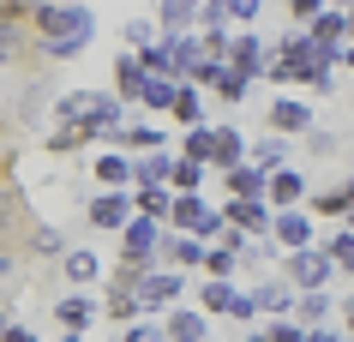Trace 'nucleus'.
I'll return each mask as SVG.
<instances>
[{
    "label": "nucleus",
    "instance_id": "obj_1",
    "mask_svg": "<svg viewBox=\"0 0 354 342\" xmlns=\"http://www.w3.org/2000/svg\"><path fill=\"white\" fill-rule=\"evenodd\" d=\"M30 30H37L42 60H78L96 37V19H91V6H78V0H37Z\"/></svg>",
    "mask_w": 354,
    "mask_h": 342
},
{
    "label": "nucleus",
    "instance_id": "obj_2",
    "mask_svg": "<svg viewBox=\"0 0 354 342\" xmlns=\"http://www.w3.org/2000/svg\"><path fill=\"white\" fill-rule=\"evenodd\" d=\"M162 234H168V222L162 216H150V210H138L132 205V216H127V228H120V265H156V247H162Z\"/></svg>",
    "mask_w": 354,
    "mask_h": 342
},
{
    "label": "nucleus",
    "instance_id": "obj_3",
    "mask_svg": "<svg viewBox=\"0 0 354 342\" xmlns=\"http://www.w3.org/2000/svg\"><path fill=\"white\" fill-rule=\"evenodd\" d=\"M282 276H288L295 288H324V283H336L342 270H336L330 247H324V240H313V247H295V252H282Z\"/></svg>",
    "mask_w": 354,
    "mask_h": 342
},
{
    "label": "nucleus",
    "instance_id": "obj_4",
    "mask_svg": "<svg viewBox=\"0 0 354 342\" xmlns=\"http://www.w3.org/2000/svg\"><path fill=\"white\" fill-rule=\"evenodd\" d=\"M180 294H187V270H180V265H150L145 276H138V301H145V312H168Z\"/></svg>",
    "mask_w": 354,
    "mask_h": 342
},
{
    "label": "nucleus",
    "instance_id": "obj_5",
    "mask_svg": "<svg viewBox=\"0 0 354 342\" xmlns=\"http://www.w3.org/2000/svg\"><path fill=\"white\" fill-rule=\"evenodd\" d=\"M127 216H132V187H102L91 205H84V222H91L96 234H120Z\"/></svg>",
    "mask_w": 354,
    "mask_h": 342
},
{
    "label": "nucleus",
    "instance_id": "obj_6",
    "mask_svg": "<svg viewBox=\"0 0 354 342\" xmlns=\"http://www.w3.org/2000/svg\"><path fill=\"white\" fill-rule=\"evenodd\" d=\"M324 228L313 222V210H300V205H282L277 216H270V240H277L282 252H295V247H313Z\"/></svg>",
    "mask_w": 354,
    "mask_h": 342
},
{
    "label": "nucleus",
    "instance_id": "obj_7",
    "mask_svg": "<svg viewBox=\"0 0 354 342\" xmlns=\"http://www.w3.org/2000/svg\"><path fill=\"white\" fill-rule=\"evenodd\" d=\"M24 234H30V205H24V192L0 174V247H19L24 252Z\"/></svg>",
    "mask_w": 354,
    "mask_h": 342
},
{
    "label": "nucleus",
    "instance_id": "obj_8",
    "mask_svg": "<svg viewBox=\"0 0 354 342\" xmlns=\"http://www.w3.org/2000/svg\"><path fill=\"white\" fill-rule=\"evenodd\" d=\"M264 60H270V42L259 37V30H234V37H228V66H241L246 78H264Z\"/></svg>",
    "mask_w": 354,
    "mask_h": 342
},
{
    "label": "nucleus",
    "instance_id": "obj_9",
    "mask_svg": "<svg viewBox=\"0 0 354 342\" xmlns=\"http://www.w3.org/2000/svg\"><path fill=\"white\" fill-rule=\"evenodd\" d=\"M264 120H270V133H288V138H306V133L318 126V120H313V108H306L300 96H277V102L264 108Z\"/></svg>",
    "mask_w": 354,
    "mask_h": 342
},
{
    "label": "nucleus",
    "instance_id": "obj_10",
    "mask_svg": "<svg viewBox=\"0 0 354 342\" xmlns=\"http://www.w3.org/2000/svg\"><path fill=\"white\" fill-rule=\"evenodd\" d=\"M55 319H60V330H84L91 336V324L102 319V301H91V288H73V294L55 301Z\"/></svg>",
    "mask_w": 354,
    "mask_h": 342
},
{
    "label": "nucleus",
    "instance_id": "obj_11",
    "mask_svg": "<svg viewBox=\"0 0 354 342\" xmlns=\"http://www.w3.org/2000/svg\"><path fill=\"white\" fill-rule=\"evenodd\" d=\"M30 48H37L30 19H6V12H0V66H24V60H30Z\"/></svg>",
    "mask_w": 354,
    "mask_h": 342
},
{
    "label": "nucleus",
    "instance_id": "obj_12",
    "mask_svg": "<svg viewBox=\"0 0 354 342\" xmlns=\"http://www.w3.org/2000/svg\"><path fill=\"white\" fill-rule=\"evenodd\" d=\"M96 138H102V133L78 114V120H55V133L42 138V151H48V156H73V151H84V144H96Z\"/></svg>",
    "mask_w": 354,
    "mask_h": 342
},
{
    "label": "nucleus",
    "instance_id": "obj_13",
    "mask_svg": "<svg viewBox=\"0 0 354 342\" xmlns=\"http://www.w3.org/2000/svg\"><path fill=\"white\" fill-rule=\"evenodd\" d=\"M162 330H168V342H205L210 336V312L205 306H168V319H162Z\"/></svg>",
    "mask_w": 354,
    "mask_h": 342
},
{
    "label": "nucleus",
    "instance_id": "obj_14",
    "mask_svg": "<svg viewBox=\"0 0 354 342\" xmlns=\"http://www.w3.org/2000/svg\"><path fill=\"white\" fill-rule=\"evenodd\" d=\"M114 91L127 96V102H145V91H150V66H145V55H138V48L114 55Z\"/></svg>",
    "mask_w": 354,
    "mask_h": 342
},
{
    "label": "nucleus",
    "instance_id": "obj_15",
    "mask_svg": "<svg viewBox=\"0 0 354 342\" xmlns=\"http://www.w3.org/2000/svg\"><path fill=\"white\" fill-rule=\"evenodd\" d=\"M223 216H228L234 228H246V234H270L277 205H270V198H223Z\"/></svg>",
    "mask_w": 354,
    "mask_h": 342
},
{
    "label": "nucleus",
    "instance_id": "obj_16",
    "mask_svg": "<svg viewBox=\"0 0 354 342\" xmlns=\"http://www.w3.org/2000/svg\"><path fill=\"white\" fill-rule=\"evenodd\" d=\"M264 187H270V169H259V162H234V169H223V192H228V198H264Z\"/></svg>",
    "mask_w": 354,
    "mask_h": 342
},
{
    "label": "nucleus",
    "instance_id": "obj_17",
    "mask_svg": "<svg viewBox=\"0 0 354 342\" xmlns=\"http://www.w3.org/2000/svg\"><path fill=\"white\" fill-rule=\"evenodd\" d=\"M168 174H174V151H138L132 156V187H168Z\"/></svg>",
    "mask_w": 354,
    "mask_h": 342
},
{
    "label": "nucleus",
    "instance_id": "obj_18",
    "mask_svg": "<svg viewBox=\"0 0 354 342\" xmlns=\"http://www.w3.org/2000/svg\"><path fill=\"white\" fill-rule=\"evenodd\" d=\"M60 276L73 288H91V283H102V258H96L91 247H66L60 252Z\"/></svg>",
    "mask_w": 354,
    "mask_h": 342
},
{
    "label": "nucleus",
    "instance_id": "obj_19",
    "mask_svg": "<svg viewBox=\"0 0 354 342\" xmlns=\"http://www.w3.org/2000/svg\"><path fill=\"white\" fill-rule=\"evenodd\" d=\"M91 174H96V187H132V151H96L91 156Z\"/></svg>",
    "mask_w": 354,
    "mask_h": 342
},
{
    "label": "nucleus",
    "instance_id": "obj_20",
    "mask_svg": "<svg viewBox=\"0 0 354 342\" xmlns=\"http://www.w3.org/2000/svg\"><path fill=\"white\" fill-rule=\"evenodd\" d=\"M252 301H259V312H264V319H277V312H295L300 288L288 283V276H277V283H259V288H252Z\"/></svg>",
    "mask_w": 354,
    "mask_h": 342
},
{
    "label": "nucleus",
    "instance_id": "obj_21",
    "mask_svg": "<svg viewBox=\"0 0 354 342\" xmlns=\"http://www.w3.org/2000/svg\"><path fill=\"white\" fill-rule=\"evenodd\" d=\"M348 205H354V180H336V187H324V192H306V210H313L318 222H324V216H348Z\"/></svg>",
    "mask_w": 354,
    "mask_h": 342
},
{
    "label": "nucleus",
    "instance_id": "obj_22",
    "mask_svg": "<svg viewBox=\"0 0 354 342\" xmlns=\"http://www.w3.org/2000/svg\"><path fill=\"white\" fill-rule=\"evenodd\" d=\"M264 198L270 205H306V174H295V169H270V187H264Z\"/></svg>",
    "mask_w": 354,
    "mask_h": 342
},
{
    "label": "nucleus",
    "instance_id": "obj_23",
    "mask_svg": "<svg viewBox=\"0 0 354 342\" xmlns=\"http://www.w3.org/2000/svg\"><path fill=\"white\" fill-rule=\"evenodd\" d=\"M205 192H174V210H168V228H180V234H198L205 222Z\"/></svg>",
    "mask_w": 354,
    "mask_h": 342
},
{
    "label": "nucleus",
    "instance_id": "obj_24",
    "mask_svg": "<svg viewBox=\"0 0 354 342\" xmlns=\"http://www.w3.org/2000/svg\"><path fill=\"white\" fill-rule=\"evenodd\" d=\"M66 252V234H60L55 222H30V234H24V258H60Z\"/></svg>",
    "mask_w": 354,
    "mask_h": 342
},
{
    "label": "nucleus",
    "instance_id": "obj_25",
    "mask_svg": "<svg viewBox=\"0 0 354 342\" xmlns=\"http://www.w3.org/2000/svg\"><path fill=\"white\" fill-rule=\"evenodd\" d=\"M198 306H205L210 319L228 312V306H234V276H205V270H198Z\"/></svg>",
    "mask_w": 354,
    "mask_h": 342
},
{
    "label": "nucleus",
    "instance_id": "obj_26",
    "mask_svg": "<svg viewBox=\"0 0 354 342\" xmlns=\"http://www.w3.org/2000/svg\"><path fill=\"white\" fill-rule=\"evenodd\" d=\"M234 162H246V133H234V126H216V144H210V169H234Z\"/></svg>",
    "mask_w": 354,
    "mask_h": 342
},
{
    "label": "nucleus",
    "instance_id": "obj_27",
    "mask_svg": "<svg viewBox=\"0 0 354 342\" xmlns=\"http://www.w3.org/2000/svg\"><path fill=\"white\" fill-rule=\"evenodd\" d=\"M330 312H336L330 288H300V301H295V319H300V324H324Z\"/></svg>",
    "mask_w": 354,
    "mask_h": 342
},
{
    "label": "nucleus",
    "instance_id": "obj_28",
    "mask_svg": "<svg viewBox=\"0 0 354 342\" xmlns=\"http://www.w3.org/2000/svg\"><path fill=\"white\" fill-rule=\"evenodd\" d=\"M174 96H180V78H174V73H150V91H145V102H138V108L168 114V108H174Z\"/></svg>",
    "mask_w": 354,
    "mask_h": 342
},
{
    "label": "nucleus",
    "instance_id": "obj_29",
    "mask_svg": "<svg viewBox=\"0 0 354 342\" xmlns=\"http://www.w3.org/2000/svg\"><path fill=\"white\" fill-rule=\"evenodd\" d=\"M174 120L180 126H192V120H205V84H192V78H180V96H174Z\"/></svg>",
    "mask_w": 354,
    "mask_h": 342
},
{
    "label": "nucleus",
    "instance_id": "obj_30",
    "mask_svg": "<svg viewBox=\"0 0 354 342\" xmlns=\"http://www.w3.org/2000/svg\"><path fill=\"white\" fill-rule=\"evenodd\" d=\"M246 84H252V78H246L241 66H223V78L210 84V96H216L223 108H241V102H246Z\"/></svg>",
    "mask_w": 354,
    "mask_h": 342
},
{
    "label": "nucleus",
    "instance_id": "obj_31",
    "mask_svg": "<svg viewBox=\"0 0 354 342\" xmlns=\"http://www.w3.org/2000/svg\"><path fill=\"white\" fill-rule=\"evenodd\" d=\"M205 169H210V162H198V156H174L168 187H174V192H205Z\"/></svg>",
    "mask_w": 354,
    "mask_h": 342
},
{
    "label": "nucleus",
    "instance_id": "obj_32",
    "mask_svg": "<svg viewBox=\"0 0 354 342\" xmlns=\"http://www.w3.org/2000/svg\"><path fill=\"white\" fill-rule=\"evenodd\" d=\"M246 156H252L259 169H282V156H288V133H277V138H252V144H246Z\"/></svg>",
    "mask_w": 354,
    "mask_h": 342
},
{
    "label": "nucleus",
    "instance_id": "obj_33",
    "mask_svg": "<svg viewBox=\"0 0 354 342\" xmlns=\"http://www.w3.org/2000/svg\"><path fill=\"white\" fill-rule=\"evenodd\" d=\"M132 205L168 222V210H174V187H132Z\"/></svg>",
    "mask_w": 354,
    "mask_h": 342
},
{
    "label": "nucleus",
    "instance_id": "obj_34",
    "mask_svg": "<svg viewBox=\"0 0 354 342\" xmlns=\"http://www.w3.org/2000/svg\"><path fill=\"white\" fill-rule=\"evenodd\" d=\"M156 24H162V30H192V24H198V6H187V0H162V6H156Z\"/></svg>",
    "mask_w": 354,
    "mask_h": 342
},
{
    "label": "nucleus",
    "instance_id": "obj_35",
    "mask_svg": "<svg viewBox=\"0 0 354 342\" xmlns=\"http://www.w3.org/2000/svg\"><path fill=\"white\" fill-rule=\"evenodd\" d=\"M241 270V252L228 247V240H210V252H205V276H234Z\"/></svg>",
    "mask_w": 354,
    "mask_h": 342
},
{
    "label": "nucleus",
    "instance_id": "obj_36",
    "mask_svg": "<svg viewBox=\"0 0 354 342\" xmlns=\"http://www.w3.org/2000/svg\"><path fill=\"white\" fill-rule=\"evenodd\" d=\"M210 144H216V126L192 120V126H187V138H180V156H198V162H210Z\"/></svg>",
    "mask_w": 354,
    "mask_h": 342
},
{
    "label": "nucleus",
    "instance_id": "obj_37",
    "mask_svg": "<svg viewBox=\"0 0 354 342\" xmlns=\"http://www.w3.org/2000/svg\"><path fill=\"white\" fill-rule=\"evenodd\" d=\"M318 240L330 247L336 270H342V276H354V228H342V234H318Z\"/></svg>",
    "mask_w": 354,
    "mask_h": 342
},
{
    "label": "nucleus",
    "instance_id": "obj_38",
    "mask_svg": "<svg viewBox=\"0 0 354 342\" xmlns=\"http://www.w3.org/2000/svg\"><path fill=\"white\" fill-rule=\"evenodd\" d=\"M216 24H234V6L228 0H205L198 6V30H216Z\"/></svg>",
    "mask_w": 354,
    "mask_h": 342
},
{
    "label": "nucleus",
    "instance_id": "obj_39",
    "mask_svg": "<svg viewBox=\"0 0 354 342\" xmlns=\"http://www.w3.org/2000/svg\"><path fill=\"white\" fill-rule=\"evenodd\" d=\"M127 342H156V336H168L162 324H150V319H127V330H120Z\"/></svg>",
    "mask_w": 354,
    "mask_h": 342
},
{
    "label": "nucleus",
    "instance_id": "obj_40",
    "mask_svg": "<svg viewBox=\"0 0 354 342\" xmlns=\"http://www.w3.org/2000/svg\"><path fill=\"white\" fill-rule=\"evenodd\" d=\"M162 37V24H150V19H138V24H127V42L132 48H150V42Z\"/></svg>",
    "mask_w": 354,
    "mask_h": 342
},
{
    "label": "nucleus",
    "instance_id": "obj_41",
    "mask_svg": "<svg viewBox=\"0 0 354 342\" xmlns=\"http://www.w3.org/2000/svg\"><path fill=\"white\" fill-rule=\"evenodd\" d=\"M282 6H288V19H295V24H313L318 12H324V0H282Z\"/></svg>",
    "mask_w": 354,
    "mask_h": 342
},
{
    "label": "nucleus",
    "instance_id": "obj_42",
    "mask_svg": "<svg viewBox=\"0 0 354 342\" xmlns=\"http://www.w3.org/2000/svg\"><path fill=\"white\" fill-rule=\"evenodd\" d=\"M19 265H24V252H19V247H0V288H12Z\"/></svg>",
    "mask_w": 354,
    "mask_h": 342
},
{
    "label": "nucleus",
    "instance_id": "obj_43",
    "mask_svg": "<svg viewBox=\"0 0 354 342\" xmlns=\"http://www.w3.org/2000/svg\"><path fill=\"white\" fill-rule=\"evenodd\" d=\"M228 6H234V24H252L264 12V0H228Z\"/></svg>",
    "mask_w": 354,
    "mask_h": 342
},
{
    "label": "nucleus",
    "instance_id": "obj_44",
    "mask_svg": "<svg viewBox=\"0 0 354 342\" xmlns=\"http://www.w3.org/2000/svg\"><path fill=\"white\" fill-rule=\"evenodd\" d=\"M306 151H313V156H330V151H336V138H330V133H318V126H313V133H306Z\"/></svg>",
    "mask_w": 354,
    "mask_h": 342
},
{
    "label": "nucleus",
    "instance_id": "obj_45",
    "mask_svg": "<svg viewBox=\"0 0 354 342\" xmlns=\"http://www.w3.org/2000/svg\"><path fill=\"white\" fill-rule=\"evenodd\" d=\"M0 12H6V19H30V12H37V0H0Z\"/></svg>",
    "mask_w": 354,
    "mask_h": 342
},
{
    "label": "nucleus",
    "instance_id": "obj_46",
    "mask_svg": "<svg viewBox=\"0 0 354 342\" xmlns=\"http://www.w3.org/2000/svg\"><path fill=\"white\" fill-rule=\"evenodd\" d=\"M0 342H37V330H30V324H6V336Z\"/></svg>",
    "mask_w": 354,
    "mask_h": 342
},
{
    "label": "nucleus",
    "instance_id": "obj_47",
    "mask_svg": "<svg viewBox=\"0 0 354 342\" xmlns=\"http://www.w3.org/2000/svg\"><path fill=\"white\" fill-rule=\"evenodd\" d=\"M342 324H348V336H354V294L342 301Z\"/></svg>",
    "mask_w": 354,
    "mask_h": 342
},
{
    "label": "nucleus",
    "instance_id": "obj_48",
    "mask_svg": "<svg viewBox=\"0 0 354 342\" xmlns=\"http://www.w3.org/2000/svg\"><path fill=\"white\" fill-rule=\"evenodd\" d=\"M6 324H12V319H6V306H0V336H6Z\"/></svg>",
    "mask_w": 354,
    "mask_h": 342
},
{
    "label": "nucleus",
    "instance_id": "obj_49",
    "mask_svg": "<svg viewBox=\"0 0 354 342\" xmlns=\"http://www.w3.org/2000/svg\"><path fill=\"white\" fill-rule=\"evenodd\" d=\"M0 138H6V133H0ZM0 174H6V144H0Z\"/></svg>",
    "mask_w": 354,
    "mask_h": 342
},
{
    "label": "nucleus",
    "instance_id": "obj_50",
    "mask_svg": "<svg viewBox=\"0 0 354 342\" xmlns=\"http://www.w3.org/2000/svg\"><path fill=\"white\" fill-rule=\"evenodd\" d=\"M342 222H348V228H354V205H348V216H342Z\"/></svg>",
    "mask_w": 354,
    "mask_h": 342
},
{
    "label": "nucleus",
    "instance_id": "obj_51",
    "mask_svg": "<svg viewBox=\"0 0 354 342\" xmlns=\"http://www.w3.org/2000/svg\"><path fill=\"white\" fill-rule=\"evenodd\" d=\"M187 6H205V0H187Z\"/></svg>",
    "mask_w": 354,
    "mask_h": 342
}]
</instances>
